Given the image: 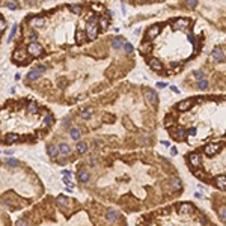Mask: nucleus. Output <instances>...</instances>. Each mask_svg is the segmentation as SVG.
Wrapping results in <instances>:
<instances>
[{"mask_svg": "<svg viewBox=\"0 0 226 226\" xmlns=\"http://www.w3.org/2000/svg\"><path fill=\"white\" fill-rule=\"evenodd\" d=\"M186 5H187V8L193 9V8L197 6V0H186Z\"/></svg>", "mask_w": 226, "mask_h": 226, "instance_id": "obj_39", "label": "nucleus"}, {"mask_svg": "<svg viewBox=\"0 0 226 226\" xmlns=\"http://www.w3.org/2000/svg\"><path fill=\"white\" fill-rule=\"evenodd\" d=\"M140 3H151V2H152V0H139Z\"/></svg>", "mask_w": 226, "mask_h": 226, "instance_id": "obj_58", "label": "nucleus"}, {"mask_svg": "<svg viewBox=\"0 0 226 226\" xmlns=\"http://www.w3.org/2000/svg\"><path fill=\"white\" fill-rule=\"evenodd\" d=\"M191 103H193V100H184V101L178 103L176 109H178L179 112H186V110H189V109L191 107Z\"/></svg>", "mask_w": 226, "mask_h": 226, "instance_id": "obj_12", "label": "nucleus"}, {"mask_svg": "<svg viewBox=\"0 0 226 226\" xmlns=\"http://www.w3.org/2000/svg\"><path fill=\"white\" fill-rule=\"evenodd\" d=\"M87 20H89V23H98V20H100V18L97 17L95 14H90V15L87 17Z\"/></svg>", "mask_w": 226, "mask_h": 226, "instance_id": "obj_42", "label": "nucleus"}, {"mask_svg": "<svg viewBox=\"0 0 226 226\" xmlns=\"http://www.w3.org/2000/svg\"><path fill=\"white\" fill-rule=\"evenodd\" d=\"M211 57H213L214 62H223V59H225V52H223L222 48L216 47V48L211 52Z\"/></svg>", "mask_w": 226, "mask_h": 226, "instance_id": "obj_5", "label": "nucleus"}, {"mask_svg": "<svg viewBox=\"0 0 226 226\" xmlns=\"http://www.w3.org/2000/svg\"><path fill=\"white\" fill-rule=\"evenodd\" d=\"M47 152H48V155L52 157V158H56V157L60 154V149H59V146H56V145H48V146H47Z\"/></svg>", "mask_w": 226, "mask_h": 226, "instance_id": "obj_13", "label": "nucleus"}, {"mask_svg": "<svg viewBox=\"0 0 226 226\" xmlns=\"http://www.w3.org/2000/svg\"><path fill=\"white\" fill-rule=\"evenodd\" d=\"M70 9L72 14H82V6H79V5H71Z\"/></svg>", "mask_w": 226, "mask_h": 226, "instance_id": "obj_36", "label": "nucleus"}, {"mask_svg": "<svg viewBox=\"0 0 226 226\" xmlns=\"http://www.w3.org/2000/svg\"><path fill=\"white\" fill-rule=\"evenodd\" d=\"M157 87H166V83H157Z\"/></svg>", "mask_w": 226, "mask_h": 226, "instance_id": "obj_56", "label": "nucleus"}, {"mask_svg": "<svg viewBox=\"0 0 226 226\" xmlns=\"http://www.w3.org/2000/svg\"><path fill=\"white\" fill-rule=\"evenodd\" d=\"M5 140H6V143H14V142H17L18 140V134H15V133H9V134H6Z\"/></svg>", "mask_w": 226, "mask_h": 226, "instance_id": "obj_30", "label": "nucleus"}, {"mask_svg": "<svg viewBox=\"0 0 226 226\" xmlns=\"http://www.w3.org/2000/svg\"><path fill=\"white\" fill-rule=\"evenodd\" d=\"M176 137H178V139H186V137H187V131H186L184 127H178V130H176Z\"/></svg>", "mask_w": 226, "mask_h": 226, "instance_id": "obj_27", "label": "nucleus"}, {"mask_svg": "<svg viewBox=\"0 0 226 226\" xmlns=\"http://www.w3.org/2000/svg\"><path fill=\"white\" fill-rule=\"evenodd\" d=\"M124 44H125V41L122 39L121 36H118V38L112 39V47H113L115 50H119V48H124Z\"/></svg>", "mask_w": 226, "mask_h": 226, "instance_id": "obj_17", "label": "nucleus"}, {"mask_svg": "<svg viewBox=\"0 0 226 226\" xmlns=\"http://www.w3.org/2000/svg\"><path fill=\"white\" fill-rule=\"evenodd\" d=\"M26 3H35V0H26Z\"/></svg>", "mask_w": 226, "mask_h": 226, "instance_id": "obj_60", "label": "nucleus"}, {"mask_svg": "<svg viewBox=\"0 0 226 226\" xmlns=\"http://www.w3.org/2000/svg\"><path fill=\"white\" fill-rule=\"evenodd\" d=\"M193 77L197 79V80H202V79H205V72L202 70H194L193 71Z\"/></svg>", "mask_w": 226, "mask_h": 226, "instance_id": "obj_33", "label": "nucleus"}, {"mask_svg": "<svg viewBox=\"0 0 226 226\" xmlns=\"http://www.w3.org/2000/svg\"><path fill=\"white\" fill-rule=\"evenodd\" d=\"M27 53L29 52H24V50H17L14 53V62L17 63H24L26 59H27Z\"/></svg>", "mask_w": 226, "mask_h": 226, "instance_id": "obj_6", "label": "nucleus"}, {"mask_svg": "<svg viewBox=\"0 0 226 226\" xmlns=\"http://www.w3.org/2000/svg\"><path fill=\"white\" fill-rule=\"evenodd\" d=\"M59 149H60V154L65 157L71 154V148H70V145H67V143H60L59 145Z\"/></svg>", "mask_w": 226, "mask_h": 226, "instance_id": "obj_21", "label": "nucleus"}, {"mask_svg": "<svg viewBox=\"0 0 226 226\" xmlns=\"http://www.w3.org/2000/svg\"><path fill=\"white\" fill-rule=\"evenodd\" d=\"M21 79V74H15V80H20Z\"/></svg>", "mask_w": 226, "mask_h": 226, "instance_id": "obj_59", "label": "nucleus"}, {"mask_svg": "<svg viewBox=\"0 0 226 226\" xmlns=\"http://www.w3.org/2000/svg\"><path fill=\"white\" fill-rule=\"evenodd\" d=\"M170 154H172V155H176V154H178V149H176V148H170Z\"/></svg>", "mask_w": 226, "mask_h": 226, "instance_id": "obj_50", "label": "nucleus"}, {"mask_svg": "<svg viewBox=\"0 0 226 226\" xmlns=\"http://www.w3.org/2000/svg\"><path fill=\"white\" fill-rule=\"evenodd\" d=\"M199 223L205 225V223H207V219H205V217H199Z\"/></svg>", "mask_w": 226, "mask_h": 226, "instance_id": "obj_52", "label": "nucleus"}, {"mask_svg": "<svg viewBox=\"0 0 226 226\" xmlns=\"http://www.w3.org/2000/svg\"><path fill=\"white\" fill-rule=\"evenodd\" d=\"M6 164H8V166H11V167H17V166H18V160H15V158H8V160H6Z\"/></svg>", "mask_w": 226, "mask_h": 226, "instance_id": "obj_38", "label": "nucleus"}, {"mask_svg": "<svg viewBox=\"0 0 226 226\" xmlns=\"http://www.w3.org/2000/svg\"><path fill=\"white\" fill-rule=\"evenodd\" d=\"M27 38H29L30 42H35L36 39H38V33H36V32H29V33H27Z\"/></svg>", "mask_w": 226, "mask_h": 226, "instance_id": "obj_40", "label": "nucleus"}, {"mask_svg": "<svg viewBox=\"0 0 226 226\" xmlns=\"http://www.w3.org/2000/svg\"><path fill=\"white\" fill-rule=\"evenodd\" d=\"M56 202H57V205H59V207H62V208H65V207H68V205H70V199H68V197H65V196H57Z\"/></svg>", "mask_w": 226, "mask_h": 226, "instance_id": "obj_20", "label": "nucleus"}, {"mask_svg": "<svg viewBox=\"0 0 226 226\" xmlns=\"http://www.w3.org/2000/svg\"><path fill=\"white\" fill-rule=\"evenodd\" d=\"M196 133H197L196 128H190V130H189V134H190V136H196Z\"/></svg>", "mask_w": 226, "mask_h": 226, "instance_id": "obj_49", "label": "nucleus"}, {"mask_svg": "<svg viewBox=\"0 0 226 226\" xmlns=\"http://www.w3.org/2000/svg\"><path fill=\"white\" fill-rule=\"evenodd\" d=\"M17 225H26V220L24 219H20V220H17Z\"/></svg>", "mask_w": 226, "mask_h": 226, "instance_id": "obj_53", "label": "nucleus"}, {"mask_svg": "<svg viewBox=\"0 0 226 226\" xmlns=\"http://www.w3.org/2000/svg\"><path fill=\"white\" fill-rule=\"evenodd\" d=\"M62 124H63L65 127H71V119H70V118H63Z\"/></svg>", "mask_w": 226, "mask_h": 226, "instance_id": "obj_46", "label": "nucleus"}, {"mask_svg": "<svg viewBox=\"0 0 226 226\" xmlns=\"http://www.w3.org/2000/svg\"><path fill=\"white\" fill-rule=\"evenodd\" d=\"M86 39H87V36H86V32H85V30H77V33H75V41H77L79 44H83Z\"/></svg>", "mask_w": 226, "mask_h": 226, "instance_id": "obj_19", "label": "nucleus"}, {"mask_svg": "<svg viewBox=\"0 0 226 226\" xmlns=\"http://www.w3.org/2000/svg\"><path fill=\"white\" fill-rule=\"evenodd\" d=\"M194 197H197V199H201V197H202V194H201V193H194Z\"/></svg>", "mask_w": 226, "mask_h": 226, "instance_id": "obj_57", "label": "nucleus"}, {"mask_svg": "<svg viewBox=\"0 0 226 226\" xmlns=\"http://www.w3.org/2000/svg\"><path fill=\"white\" fill-rule=\"evenodd\" d=\"M30 24L33 26V27H42L44 24H45V18L41 17V15H36L30 20Z\"/></svg>", "mask_w": 226, "mask_h": 226, "instance_id": "obj_11", "label": "nucleus"}, {"mask_svg": "<svg viewBox=\"0 0 226 226\" xmlns=\"http://www.w3.org/2000/svg\"><path fill=\"white\" fill-rule=\"evenodd\" d=\"M124 52L128 53V54H131V53L134 52V48H133V45H131L130 42H125V44H124Z\"/></svg>", "mask_w": 226, "mask_h": 226, "instance_id": "obj_37", "label": "nucleus"}, {"mask_svg": "<svg viewBox=\"0 0 226 226\" xmlns=\"http://www.w3.org/2000/svg\"><path fill=\"white\" fill-rule=\"evenodd\" d=\"M214 184L217 189H222V190H226V176H216L214 178Z\"/></svg>", "mask_w": 226, "mask_h": 226, "instance_id": "obj_10", "label": "nucleus"}, {"mask_svg": "<svg viewBox=\"0 0 226 226\" xmlns=\"http://www.w3.org/2000/svg\"><path fill=\"white\" fill-rule=\"evenodd\" d=\"M219 149H220L219 143H208V145L204 146V152H205V155H208V157L216 155L219 152Z\"/></svg>", "mask_w": 226, "mask_h": 226, "instance_id": "obj_3", "label": "nucleus"}, {"mask_svg": "<svg viewBox=\"0 0 226 226\" xmlns=\"http://www.w3.org/2000/svg\"><path fill=\"white\" fill-rule=\"evenodd\" d=\"M178 213L179 214H190V213H193V205L191 204H181L178 208Z\"/></svg>", "mask_w": 226, "mask_h": 226, "instance_id": "obj_15", "label": "nucleus"}, {"mask_svg": "<svg viewBox=\"0 0 226 226\" xmlns=\"http://www.w3.org/2000/svg\"><path fill=\"white\" fill-rule=\"evenodd\" d=\"M145 100H146L148 104H157V103H158V95H157L155 90L146 89V90H145Z\"/></svg>", "mask_w": 226, "mask_h": 226, "instance_id": "obj_4", "label": "nucleus"}, {"mask_svg": "<svg viewBox=\"0 0 226 226\" xmlns=\"http://www.w3.org/2000/svg\"><path fill=\"white\" fill-rule=\"evenodd\" d=\"M27 52L30 56H33V57H38V56H41L42 54V45L41 44H38V42H29L27 44Z\"/></svg>", "mask_w": 226, "mask_h": 226, "instance_id": "obj_2", "label": "nucleus"}, {"mask_svg": "<svg viewBox=\"0 0 226 226\" xmlns=\"http://www.w3.org/2000/svg\"><path fill=\"white\" fill-rule=\"evenodd\" d=\"M77 152L79 154H86L87 152V145L85 142H79L77 143Z\"/></svg>", "mask_w": 226, "mask_h": 226, "instance_id": "obj_25", "label": "nucleus"}, {"mask_svg": "<svg viewBox=\"0 0 226 226\" xmlns=\"http://www.w3.org/2000/svg\"><path fill=\"white\" fill-rule=\"evenodd\" d=\"M27 112L30 113V115H36L38 112H39V109H38V105L35 103H29L27 104Z\"/></svg>", "mask_w": 226, "mask_h": 226, "instance_id": "obj_29", "label": "nucleus"}, {"mask_svg": "<svg viewBox=\"0 0 226 226\" xmlns=\"http://www.w3.org/2000/svg\"><path fill=\"white\" fill-rule=\"evenodd\" d=\"M77 176H79V181L83 182V184L89 181V174H87V170H80V172L77 174Z\"/></svg>", "mask_w": 226, "mask_h": 226, "instance_id": "obj_22", "label": "nucleus"}, {"mask_svg": "<svg viewBox=\"0 0 226 226\" xmlns=\"http://www.w3.org/2000/svg\"><path fill=\"white\" fill-rule=\"evenodd\" d=\"M194 175H196L197 178H205V176H207V174H205L202 169H199V170H194Z\"/></svg>", "mask_w": 226, "mask_h": 226, "instance_id": "obj_43", "label": "nucleus"}, {"mask_svg": "<svg viewBox=\"0 0 226 226\" xmlns=\"http://www.w3.org/2000/svg\"><path fill=\"white\" fill-rule=\"evenodd\" d=\"M52 119H53V116L48 113V115L44 118V124H45V125H50V124H52Z\"/></svg>", "mask_w": 226, "mask_h": 226, "instance_id": "obj_45", "label": "nucleus"}, {"mask_svg": "<svg viewBox=\"0 0 226 226\" xmlns=\"http://www.w3.org/2000/svg\"><path fill=\"white\" fill-rule=\"evenodd\" d=\"M189 24H190V20H187V18H178V20H175L174 21V26L175 29H186V27H189Z\"/></svg>", "mask_w": 226, "mask_h": 226, "instance_id": "obj_7", "label": "nucleus"}, {"mask_svg": "<svg viewBox=\"0 0 226 226\" xmlns=\"http://www.w3.org/2000/svg\"><path fill=\"white\" fill-rule=\"evenodd\" d=\"M149 50H151V44H149V42H142V44H140V47H139V52L140 53L146 54Z\"/></svg>", "mask_w": 226, "mask_h": 226, "instance_id": "obj_31", "label": "nucleus"}, {"mask_svg": "<svg viewBox=\"0 0 226 226\" xmlns=\"http://www.w3.org/2000/svg\"><path fill=\"white\" fill-rule=\"evenodd\" d=\"M219 217H220V220H222V222H226V207H223V208L220 209Z\"/></svg>", "mask_w": 226, "mask_h": 226, "instance_id": "obj_41", "label": "nucleus"}, {"mask_svg": "<svg viewBox=\"0 0 226 226\" xmlns=\"http://www.w3.org/2000/svg\"><path fill=\"white\" fill-rule=\"evenodd\" d=\"M170 90H172V92H175V94H179V89H178L176 86H170Z\"/></svg>", "mask_w": 226, "mask_h": 226, "instance_id": "obj_51", "label": "nucleus"}, {"mask_svg": "<svg viewBox=\"0 0 226 226\" xmlns=\"http://www.w3.org/2000/svg\"><path fill=\"white\" fill-rule=\"evenodd\" d=\"M17 29H18V26L17 24H14L12 29H11V32H9V36H8V42H11V41L14 39V36H15V33H17Z\"/></svg>", "mask_w": 226, "mask_h": 226, "instance_id": "obj_34", "label": "nucleus"}, {"mask_svg": "<svg viewBox=\"0 0 226 226\" xmlns=\"http://www.w3.org/2000/svg\"><path fill=\"white\" fill-rule=\"evenodd\" d=\"M41 75H42V72L38 70V68H36V70H32V71H29V72H27V79H29L30 82H33V80H38V79L41 77Z\"/></svg>", "mask_w": 226, "mask_h": 226, "instance_id": "obj_18", "label": "nucleus"}, {"mask_svg": "<svg viewBox=\"0 0 226 226\" xmlns=\"http://www.w3.org/2000/svg\"><path fill=\"white\" fill-rule=\"evenodd\" d=\"M98 26H100L103 30H105V29L109 27V18H107V17H101L100 20H98Z\"/></svg>", "mask_w": 226, "mask_h": 226, "instance_id": "obj_28", "label": "nucleus"}, {"mask_svg": "<svg viewBox=\"0 0 226 226\" xmlns=\"http://www.w3.org/2000/svg\"><path fill=\"white\" fill-rule=\"evenodd\" d=\"M5 26H6V21H5V18L2 17V20H0V29L5 30Z\"/></svg>", "mask_w": 226, "mask_h": 226, "instance_id": "obj_47", "label": "nucleus"}, {"mask_svg": "<svg viewBox=\"0 0 226 226\" xmlns=\"http://www.w3.org/2000/svg\"><path fill=\"white\" fill-rule=\"evenodd\" d=\"M105 219H107L109 222H115V220L119 219V213H118L116 209H109V211L105 213Z\"/></svg>", "mask_w": 226, "mask_h": 226, "instance_id": "obj_14", "label": "nucleus"}, {"mask_svg": "<svg viewBox=\"0 0 226 226\" xmlns=\"http://www.w3.org/2000/svg\"><path fill=\"white\" fill-rule=\"evenodd\" d=\"M189 161H190V164L193 167H199L201 166V157L197 155V154H194V152L189 155Z\"/></svg>", "mask_w": 226, "mask_h": 226, "instance_id": "obj_16", "label": "nucleus"}, {"mask_svg": "<svg viewBox=\"0 0 226 226\" xmlns=\"http://www.w3.org/2000/svg\"><path fill=\"white\" fill-rule=\"evenodd\" d=\"M170 186H172L174 189H176V190H181V189H182V182H181L179 178H176V176H174V178L170 179Z\"/></svg>", "mask_w": 226, "mask_h": 226, "instance_id": "obj_24", "label": "nucleus"}, {"mask_svg": "<svg viewBox=\"0 0 226 226\" xmlns=\"http://www.w3.org/2000/svg\"><path fill=\"white\" fill-rule=\"evenodd\" d=\"M197 86L201 90H205L207 87H208V80H205V79H202V80H199V83H197Z\"/></svg>", "mask_w": 226, "mask_h": 226, "instance_id": "obj_35", "label": "nucleus"}, {"mask_svg": "<svg viewBox=\"0 0 226 226\" xmlns=\"http://www.w3.org/2000/svg\"><path fill=\"white\" fill-rule=\"evenodd\" d=\"M98 24L97 23H87V26H86V29H85V32H86V36H87V39H95L97 36H98Z\"/></svg>", "mask_w": 226, "mask_h": 226, "instance_id": "obj_1", "label": "nucleus"}, {"mask_svg": "<svg viewBox=\"0 0 226 226\" xmlns=\"http://www.w3.org/2000/svg\"><path fill=\"white\" fill-rule=\"evenodd\" d=\"M92 9H94L95 12H101V11H103V6L98 5V3H95V5H92Z\"/></svg>", "mask_w": 226, "mask_h": 226, "instance_id": "obj_44", "label": "nucleus"}, {"mask_svg": "<svg viewBox=\"0 0 226 226\" xmlns=\"http://www.w3.org/2000/svg\"><path fill=\"white\" fill-rule=\"evenodd\" d=\"M187 39H189V41H190L191 44H194V36L191 35V33H187Z\"/></svg>", "mask_w": 226, "mask_h": 226, "instance_id": "obj_48", "label": "nucleus"}, {"mask_svg": "<svg viewBox=\"0 0 226 226\" xmlns=\"http://www.w3.org/2000/svg\"><path fill=\"white\" fill-rule=\"evenodd\" d=\"M70 134H71V137H72L74 140H79V139H80V136H82L80 130H79V128H75V127H71V128H70Z\"/></svg>", "mask_w": 226, "mask_h": 226, "instance_id": "obj_23", "label": "nucleus"}, {"mask_svg": "<svg viewBox=\"0 0 226 226\" xmlns=\"http://www.w3.org/2000/svg\"><path fill=\"white\" fill-rule=\"evenodd\" d=\"M5 6L8 8V9H11V11H14V9H17L18 8V3L15 0H6V3H5Z\"/></svg>", "mask_w": 226, "mask_h": 226, "instance_id": "obj_32", "label": "nucleus"}, {"mask_svg": "<svg viewBox=\"0 0 226 226\" xmlns=\"http://www.w3.org/2000/svg\"><path fill=\"white\" fill-rule=\"evenodd\" d=\"M3 152H5L6 155H12V154H14V151H11V149H6V151H3Z\"/></svg>", "mask_w": 226, "mask_h": 226, "instance_id": "obj_55", "label": "nucleus"}, {"mask_svg": "<svg viewBox=\"0 0 226 226\" xmlns=\"http://www.w3.org/2000/svg\"><path fill=\"white\" fill-rule=\"evenodd\" d=\"M148 63H149V67H151L152 70H155V71H161V68H163V63H161L157 57L148 59Z\"/></svg>", "mask_w": 226, "mask_h": 226, "instance_id": "obj_9", "label": "nucleus"}, {"mask_svg": "<svg viewBox=\"0 0 226 226\" xmlns=\"http://www.w3.org/2000/svg\"><path fill=\"white\" fill-rule=\"evenodd\" d=\"M92 116V110L90 109H82L80 110V118L82 119H89Z\"/></svg>", "mask_w": 226, "mask_h": 226, "instance_id": "obj_26", "label": "nucleus"}, {"mask_svg": "<svg viewBox=\"0 0 226 226\" xmlns=\"http://www.w3.org/2000/svg\"><path fill=\"white\" fill-rule=\"evenodd\" d=\"M38 70L41 71V72H45V70H47V68H45L44 65H39V67H38Z\"/></svg>", "mask_w": 226, "mask_h": 226, "instance_id": "obj_54", "label": "nucleus"}, {"mask_svg": "<svg viewBox=\"0 0 226 226\" xmlns=\"http://www.w3.org/2000/svg\"><path fill=\"white\" fill-rule=\"evenodd\" d=\"M158 33H160V26H158V24H154V26H151V27L148 29L146 38H148V39H154V38L158 36Z\"/></svg>", "mask_w": 226, "mask_h": 226, "instance_id": "obj_8", "label": "nucleus"}]
</instances>
